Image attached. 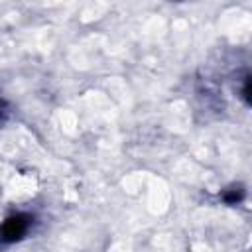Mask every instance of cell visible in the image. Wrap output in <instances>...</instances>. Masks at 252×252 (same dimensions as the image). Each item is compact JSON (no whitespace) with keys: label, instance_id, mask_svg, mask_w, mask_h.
Masks as SVG:
<instances>
[{"label":"cell","instance_id":"1","mask_svg":"<svg viewBox=\"0 0 252 252\" xmlns=\"http://www.w3.org/2000/svg\"><path fill=\"white\" fill-rule=\"evenodd\" d=\"M28 226H30V219H28V217H24V215L12 217V219H8V220L2 224V228H0V238L6 240V242L20 240V238L26 234Z\"/></svg>","mask_w":252,"mask_h":252}]
</instances>
